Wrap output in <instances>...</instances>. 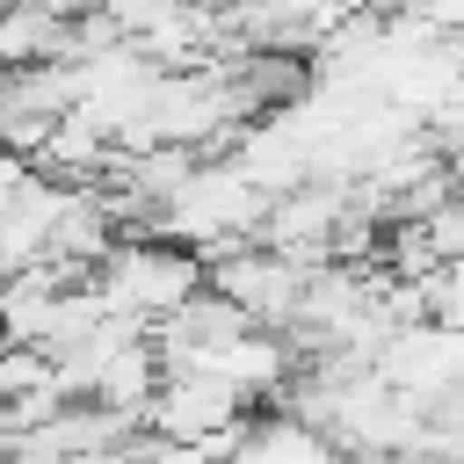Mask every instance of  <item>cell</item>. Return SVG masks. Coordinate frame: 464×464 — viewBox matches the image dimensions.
I'll return each instance as SVG.
<instances>
[{
    "label": "cell",
    "mask_w": 464,
    "mask_h": 464,
    "mask_svg": "<svg viewBox=\"0 0 464 464\" xmlns=\"http://www.w3.org/2000/svg\"><path fill=\"white\" fill-rule=\"evenodd\" d=\"M94 283H102L109 312L160 326L167 312H181V304L210 283V261H203L196 246H181V239H160V232H123V239L109 246V261L94 268Z\"/></svg>",
    "instance_id": "1"
},
{
    "label": "cell",
    "mask_w": 464,
    "mask_h": 464,
    "mask_svg": "<svg viewBox=\"0 0 464 464\" xmlns=\"http://www.w3.org/2000/svg\"><path fill=\"white\" fill-rule=\"evenodd\" d=\"M246 392L218 370H167L152 406H145V428L160 435H181V442H203L210 457H225L239 435H246Z\"/></svg>",
    "instance_id": "2"
},
{
    "label": "cell",
    "mask_w": 464,
    "mask_h": 464,
    "mask_svg": "<svg viewBox=\"0 0 464 464\" xmlns=\"http://www.w3.org/2000/svg\"><path fill=\"white\" fill-rule=\"evenodd\" d=\"M304 261L297 254H283V246H261V239H246L239 254H225V261H210V283L232 297V304H246V319L254 326H297V304H304Z\"/></svg>",
    "instance_id": "3"
},
{
    "label": "cell",
    "mask_w": 464,
    "mask_h": 464,
    "mask_svg": "<svg viewBox=\"0 0 464 464\" xmlns=\"http://www.w3.org/2000/svg\"><path fill=\"white\" fill-rule=\"evenodd\" d=\"M377 370H384L392 384H406L413 399H442V392L464 384V326H450V319H413V326H399V334L377 348Z\"/></svg>",
    "instance_id": "4"
},
{
    "label": "cell",
    "mask_w": 464,
    "mask_h": 464,
    "mask_svg": "<svg viewBox=\"0 0 464 464\" xmlns=\"http://www.w3.org/2000/svg\"><path fill=\"white\" fill-rule=\"evenodd\" d=\"M65 44H72V22L58 7H44V0L0 7V72L7 65H36V58H65Z\"/></svg>",
    "instance_id": "5"
},
{
    "label": "cell",
    "mask_w": 464,
    "mask_h": 464,
    "mask_svg": "<svg viewBox=\"0 0 464 464\" xmlns=\"http://www.w3.org/2000/svg\"><path fill=\"white\" fill-rule=\"evenodd\" d=\"M428 232H435V246H442V261H464V188L428 218Z\"/></svg>",
    "instance_id": "6"
},
{
    "label": "cell",
    "mask_w": 464,
    "mask_h": 464,
    "mask_svg": "<svg viewBox=\"0 0 464 464\" xmlns=\"http://www.w3.org/2000/svg\"><path fill=\"white\" fill-rule=\"evenodd\" d=\"M406 7H420L442 36H464V0H406Z\"/></svg>",
    "instance_id": "7"
},
{
    "label": "cell",
    "mask_w": 464,
    "mask_h": 464,
    "mask_svg": "<svg viewBox=\"0 0 464 464\" xmlns=\"http://www.w3.org/2000/svg\"><path fill=\"white\" fill-rule=\"evenodd\" d=\"M29 174H36V160H22V152H7V145H0V203H7L14 188H29Z\"/></svg>",
    "instance_id": "8"
},
{
    "label": "cell",
    "mask_w": 464,
    "mask_h": 464,
    "mask_svg": "<svg viewBox=\"0 0 464 464\" xmlns=\"http://www.w3.org/2000/svg\"><path fill=\"white\" fill-rule=\"evenodd\" d=\"M341 7H377V14H392V7H406V0H341Z\"/></svg>",
    "instance_id": "9"
}]
</instances>
